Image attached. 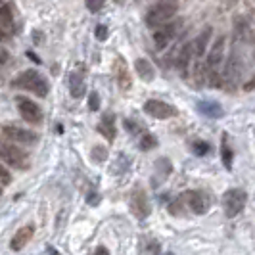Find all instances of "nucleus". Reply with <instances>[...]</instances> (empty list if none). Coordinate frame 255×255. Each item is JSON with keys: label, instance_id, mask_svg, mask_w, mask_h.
<instances>
[{"label": "nucleus", "instance_id": "obj_1", "mask_svg": "<svg viewBox=\"0 0 255 255\" xmlns=\"http://www.w3.org/2000/svg\"><path fill=\"white\" fill-rule=\"evenodd\" d=\"M12 87L29 90V92H33L38 98H44L50 92V83L40 75L37 69H27L23 73H19V77L12 83Z\"/></svg>", "mask_w": 255, "mask_h": 255}, {"label": "nucleus", "instance_id": "obj_2", "mask_svg": "<svg viewBox=\"0 0 255 255\" xmlns=\"http://www.w3.org/2000/svg\"><path fill=\"white\" fill-rule=\"evenodd\" d=\"M179 10V0H159L146 13V23L150 27H159L167 23Z\"/></svg>", "mask_w": 255, "mask_h": 255}, {"label": "nucleus", "instance_id": "obj_3", "mask_svg": "<svg viewBox=\"0 0 255 255\" xmlns=\"http://www.w3.org/2000/svg\"><path fill=\"white\" fill-rule=\"evenodd\" d=\"M246 202H248V194L242 188H232V190H227L225 196H223V209H225V215L227 217H236L244 207H246Z\"/></svg>", "mask_w": 255, "mask_h": 255}, {"label": "nucleus", "instance_id": "obj_4", "mask_svg": "<svg viewBox=\"0 0 255 255\" xmlns=\"http://www.w3.org/2000/svg\"><path fill=\"white\" fill-rule=\"evenodd\" d=\"M0 159H4L8 165L17 167V169H27L31 159L23 150H19L17 146L8 144V142L0 140Z\"/></svg>", "mask_w": 255, "mask_h": 255}, {"label": "nucleus", "instance_id": "obj_5", "mask_svg": "<svg viewBox=\"0 0 255 255\" xmlns=\"http://www.w3.org/2000/svg\"><path fill=\"white\" fill-rule=\"evenodd\" d=\"M180 198L188 204L192 213H196V215H205L211 207V198L204 190H188L184 192V196H180Z\"/></svg>", "mask_w": 255, "mask_h": 255}, {"label": "nucleus", "instance_id": "obj_6", "mask_svg": "<svg viewBox=\"0 0 255 255\" xmlns=\"http://www.w3.org/2000/svg\"><path fill=\"white\" fill-rule=\"evenodd\" d=\"M15 104H17L19 115L25 121H29V123H40L42 121V110L37 102L29 100L27 96H15Z\"/></svg>", "mask_w": 255, "mask_h": 255}, {"label": "nucleus", "instance_id": "obj_7", "mask_svg": "<svg viewBox=\"0 0 255 255\" xmlns=\"http://www.w3.org/2000/svg\"><path fill=\"white\" fill-rule=\"evenodd\" d=\"M130 211H132L134 217L140 219V221H144L146 217H150L152 205H150V200H148L146 192L142 190V188L132 192V196H130Z\"/></svg>", "mask_w": 255, "mask_h": 255}, {"label": "nucleus", "instance_id": "obj_8", "mask_svg": "<svg viewBox=\"0 0 255 255\" xmlns=\"http://www.w3.org/2000/svg\"><path fill=\"white\" fill-rule=\"evenodd\" d=\"M144 112L155 119H169V117H175L179 114L175 106L163 102V100H148L144 104Z\"/></svg>", "mask_w": 255, "mask_h": 255}, {"label": "nucleus", "instance_id": "obj_9", "mask_svg": "<svg viewBox=\"0 0 255 255\" xmlns=\"http://www.w3.org/2000/svg\"><path fill=\"white\" fill-rule=\"evenodd\" d=\"M4 136H8L10 140L13 142H19V144H37L38 142V134L33 132V130H27V128H19V127H4L2 128Z\"/></svg>", "mask_w": 255, "mask_h": 255}, {"label": "nucleus", "instance_id": "obj_10", "mask_svg": "<svg viewBox=\"0 0 255 255\" xmlns=\"http://www.w3.org/2000/svg\"><path fill=\"white\" fill-rule=\"evenodd\" d=\"M180 27V21L177 23H171V25H165L161 27V29H157V31H153V42H155V46L157 48H165L167 44L173 40V37L177 35V29Z\"/></svg>", "mask_w": 255, "mask_h": 255}, {"label": "nucleus", "instance_id": "obj_11", "mask_svg": "<svg viewBox=\"0 0 255 255\" xmlns=\"http://www.w3.org/2000/svg\"><path fill=\"white\" fill-rule=\"evenodd\" d=\"M244 71V65L242 62L236 58V56H232L229 60V64H227V67H225V73L221 75V79H225L227 83H229L230 87H234L238 81H240V75H242Z\"/></svg>", "mask_w": 255, "mask_h": 255}, {"label": "nucleus", "instance_id": "obj_12", "mask_svg": "<svg viewBox=\"0 0 255 255\" xmlns=\"http://www.w3.org/2000/svg\"><path fill=\"white\" fill-rule=\"evenodd\" d=\"M225 42H227V37L225 35H221V37L213 42V46H211V50L207 54V69H213V67H217L221 62H223V56H225Z\"/></svg>", "mask_w": 255, "mask_h": 255}, {"label": "nucleus", "instance_id": "obj_13", "mask_svg": "<svg viewBox=\"0 0 255 255\" xmlns=\"http://www.w3.org/2000/svg\"><path fill=\"white\" fill-rule=\"evenodd\" d=\"M33 234H35V227H33V225H25V227H21V229L13 234L12 242H10V248H12L13 252L23 250L27 244H29V240L33 238Z\"/></svg>", "mask_w": 255, "mask_h": 255}, {"label": "nucleus", "instance_id": "obj_14", "mask_svg": "<svg viewBox=\"0 0 255 255\" xmlns=\"http://www.w3.org/2000/svg\"><path fill=\"white\" fill-rule=\"evenodd\" d=\"M196 106H198V112L202 115H205V117H209V119H221L225 115L223 106L219 102H215V100H200Z\"/></svg>", "mask_w": 255, "mask_h": 255}, {"label": "nucleus", "instance_id": "obj_15", "mask_svg": "<svg viewBox=\"0 0 255 255\" xmlns=\"http://www.w3.org/2000/svg\"><path fill=\"white\" fill-rule=\"evenodd\" d=\"M209 38H211V27H205L204 31L198 35V38L192 42V54L196 58H202L205 54V48L209 44Z\"/></svg>", "mask_w": 255, "mask_h": 255}, {"label": "nucleus", "instance_id": "obj_16", "mask_svg": "<svg viewBox=\"0 0 255 255\" xmlns=\"http://www.w3.org/2000/svg\"><path fill=\"white\" fill-rule=\"evenodd\" d=\"M85 90H87V85H85L83 73L73 71V73L69 75V92H71V96H73V98H81V96L85 94Z\"/></svg>", "mask_w": 255, "mask_h": 255}, {"label": "nucleus", "instance_id": "obj_17", "mask_svg": "<svg viewBox=\"0 0 255 255\" xmlns=\"http://www.w3.org/2000/svg\"><path fill=\"white\" fill-rule=\"evenodd\" d=\"M134 69H136V75L140 77L142 81H146V83L153 81V77H155V69L146 58H138L134 62Z\"/></svg>", "mask_w": 255, "mask_h": 255}, {"label": "nucleus", "instance_id": "obj_18", "mask_svg": "<svg viewBox=\"0 0 255 255\" xmlns=\"http://www.w3.org/2000/svg\"><path fill=\"white\" fill-rule=\"evenodd\" d=\"M98 130L102 132L104 136H108V140L110 142H114L115 134H117V130H115V115L114 114L104 115L102 121H100V125H98Z\"/></svg>", "mask_w": 255, "mask_h": 255}, {"label": "nucleus", "instance_id": "obj_19", "mask_svg": "<svg viewBox=\"0 0 255 255\" xmlns=\"http://www.w3.org/2000/svg\"><path fill=\"white\" fill-rule=\"evenodd\" d=\"M117 65L121 67V69L117 71V85H119V89L121 90H128L130 89V77H128V73H127V67H125L123 58H119Z\"/></svg>", "mask_w": 255, "mask_h": 255}, {"label": "nucleus", "instance_id": "obj_20", "mask_svg": "<svg viewBox=\"0 0 255 255\" xmlns=\"http://www.w3.org/2000/svg\"><path fill=\"white\" fill-rule=\"evenodd\" d=\"M221 155H223V165L225 169H232V150L227 140V134H223V140H221Z\"/></svg>", "mask_w": 255, "mask_h": 255}, {"label": "nucleus", "instance_id": "obj_21", "mask_svg": "<svg viewBox=\"0 0 255 255\" xmlns=\"http://www.w3.org/2000/svg\"><path fill=\"white\" fill-rule=\"evenodd\" d=\"M192 56H194V54H192V42L190 44H184V48H182L179 54V67L182 69V71H186V67H188V64H190Z\"/></svg>", "mask_w": 255, "mask_h": 255}, {"label": "nucleus", "instance_id": "obj_22", "mask_svg": "<svg viewBox=\"0 0 255 255\" xmlns=\"http://www.w3.org/2000/svg\"><path fill=\"white\" fill-rule=\"evenodd\" d=\"M155 146H157V140H155V136L150 134V132H146L144 136H140V140H138V148H140L142 152H150Z\"/></svg>", "mask_w": 255, "mask_h": 255}, {"label": "nucleus", "instance_id": "obj_23", "mask_svg": "<svg viewBox=\"0 0 255 255\" xmlns=\"http://www.w3.org/2000/svg\"><path fill=\"white\" fill-rule=\"evenodd\" d=\"M155 167H157V173L161 175V179H167L169 175H171V161L169 159H165V157H159L157 161H155Z\"/></svg>", "mask_w": 255, "mask_h": 255}, {"label": "nucleus", "instance_id": "obj_24", "mask_svg": "<svg viewBox=\"0 0 255 255\" xmlns=\"http://www.w3.org/2000/svg\"><path fill=\"white\" fill-rule=\"evenodd\" d=\"M13 21L12 6H0V25H10Z\"/></svg>", "mask_w": 255, "mask_h": 255}, {"label": "nucleus", "instance_id": "obj_25", "mask_svg": "<svg viewBox=\"0 0 255 255\" xmlns=\"http://www.w3.org/2000/svg\"><path fill=\"white\" fill-rule=\"evenodd\" d=\"M192 152L202 157V155H205V153L211 152V146H209L207 142H204V140H198V142H194V144H192Z\"/></svg>", "mask_w": 255, "mask_h": 255}, {"label": "nucleus", "instance_id": "obj_26", "mask_svg": "<svg viewBox=\"0 0 255 255\" xmlns=\"http://www.w3.org/2000/svg\"><path fill=\"white\" fill-rule=\"evenodd\" d=\"M90 155H92L94 161L102 163V161H106V157H108V150H106V146H94L92 152H90Z\"/></svg>", "mask_w": 255, "mask_h": 255}, {"label": "nucleus", "instance_id": "obj_27", "mask_svg": "<svg viewBox=\"0 0 255 255\" xmlns=\"http://www.w3.org/2000/svg\"><path fill=\"white\" fill-rule=\"evenodd\" d=\"M89 108L90 112H98V108H100V96H98V92H90V98H89Z\"/></svg>", "mask_w": 255, "mask_h": 255}, {"label": "nucleus", "instance_id": "obj_28", "mask_svg": "<svg viewBox=\"0 0 255 255\" xmlns=\"http://www.w3.org/2000/svg\"><path fill=\"white\" fill-rule=\"evenodd\" d=\"M12 182V175H10V171L6 169V167L0 165V186H8Z\"/></svg>", "mask_w": 255, "mask_h": 255}, {"label": "nucleus", "instance_id": "obj_29", "mask_svg": "<svg viewBox=\"0 0 255 255\" xmlns=\"http://www.w3.org/2000/svg\"><path fill=\"white\" fill-rule=\"evenodd\" d=\"M106 0H87V8L90 12H100Z\"/></svg>", "mask_w": 255, "mask_h": 255}, {"label": "nucleus", "instance_id": "obj_30", "mask_svg": "<svg viewBox=\"0 0 255 255\" xmlns=\"http://www.w3.org/2000/svg\"><path fill=\"white\" fill-rule=\"evenodd\" d=\"M94 35H96V38H98V40H106V38H108V35H110V33H108V27L98 25V27H96V31H94Z\"/></svg>", "mask_w": 255, "mask_h": 255}, {"label": "nucleus", "instance_id": "obj_31", "mask_svg": "<svg viewBox=\"0 0 255 255\" xmlns=\"http://www.w3.org/2000/svg\"><path fill=\"white\" fill-rule=\"evenodd\" d=\"M125 128H127L130 134H136V132L140 130V127H138L136 123H132V119H125Z\"/></svg>", "mask_w": 255, "mask_h": 255}, {"label": "nucleus", "instance_id": "obj_32", "mask_svg": "<svg viewBox=\"0 0 255 255\" xmlns=\"http://www.w3.org/2000/svg\"><path fill=\"white\" fill-rule=\"evenodd\" d=\"M8 60H10V52L6 50L4 46H0V67L8 64Z\"/></svg>", "mask_w": 255, "mask_h": 255}, {"label": "nucleus", "instance_id": "obj_33", "mask_svg": "<svg viewBox=\"0 0 255 255\" xmlns=\"http://www.w3.org/2000/svg\"><path fill=\"white\" fill-rule=\"evenodd\" d=\"M87 202H89L90 205H98V204H100V196H98L96 192H92V194H89V198H87Z\"/></svg>", "mask_w": 255, "mask_h": 255}, {"label": "nucleus", "instance_id": "obj_34", "mask_svg": "<svg viewBox=\"0 0 255 255\" xmlns=\"http://www.w3.org/2000/svg\"><path fill=\"white\" fill-rule=\"evenodd\" d=\"M96 255H108L110 254V250L108 248H104V246H100V248H96V252H94Z\"/></svg>", "mask_w": 255, "mask_h": 255}, {"label": "nucleus", "instance_id": "obj_35", "mask_svg": "<svg viewBox=\"0 0 255 255\" xmlns=\"http://www.w3.org/2000/svg\"><path fill=\"white\" fill-rule=\"evenodd\" d=\"M27 56H29V58H31V60H33V62H37V64H40V60H38L37 56H35V54H33V52H27Z\"/></svg>", "mask_w": 255, "mask_h": 255}, {"label": "nucleus", "instance_id": "obj_36", "mask_svg": "<svg viewBox=\"0 0 255 255\" xmlns=\"http://www.w3.org/2000/svg\"><path fill=\"white\" fill-rule=\"evenodd\" d=\"M8 38V33H4L2 29H0V40H6Z\"/></svg>", "mask_w": 255, "mask_h": 255}, {"label": "nucleus", "instance_id": "obj_37", "mask_svg": "<svg viewBox=\"0 0 255 255\" xmlns=\"http://www.w3.org/2000/svg\"><path fill=\"white\" fill-rule=\"evenodd\" d=\"M0 196H2V188H0Z\"/></svg>", "mask_w": 255, "mask_h": 255}, {"label": "nucleus", "instance_id": "obj_38", "mask_svg": "<svg viewBox=\"0 0 255 255\" xmlns=\"http://www.w3.org/2000/svg\"><path fill=\"white\" fill-rule=\"evenodd\" d=\"M0 2H2V0H0Z\"/></svg>", "mask_w": 255, "mask_h": 255}]
</instances>
